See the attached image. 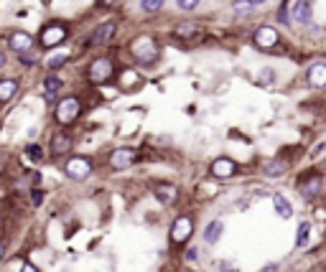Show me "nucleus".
Masks as SVG:
<instances>
[{"label": "nucleus", "instance_id": "nucleus-28", "mask_svg": "<svg viewBox=\"0 0 326 272\" xmlns=\"http://www.w3.org/2000/svg\"><path fill=\"white\" fill-rule=\"evenodd\" d=\"M18 59H21L23 64H36V61H38V56H36V51H33V49L21 51V54H18Z\"/></svg>", "mask_w": 326, "mask_h": 272}, {"label": "nucleus", "instance_id": "nucleus-2", "mask_svg": "<svg viewBox=\"0 0 326 272\" xmlns=\"http://www.w3.org/2000/svg\"><path fill=\"white\" fill-rule=\"evenodd\" d=\"M112 74H115L112 59L100 56V59H95V61L90 64V69H87V79H90L92 84H105V82L112 79Z\"/></svg>", "mask_w": 326, "mask_h": 272}, {"label": "nucleus", "instance_id": "nucleus-23", "mask_svg": "<svg viewBox=\"0 0 326 272\" xmlns=\"http://www.w3.org/2000/svg\"><path fill=\"white\" fill-rule=\"evenodd\" d=\"M308 231H311V226L303 221V224H298V237H296V247L301 249V247H306V242H308Z\"/></svg>", "mask_w": 326, "mask_h": 272}, {"label": "nucleus", "instance_id": "nucleus-17", "mask_svg": "<svg viewBox=\"0 0 326 272\" xmlns=\"http://www.w3.org/2000/svg\"><path fill=\"white\" fill-rule=\"evenodd\" d=\"M18 94V79H0V104L11 102Z\"/></svg>", "mask_w": 326, "mask_h": 272}, {"label": "nucleus", "instance_id": "nucleus-5", "mask_svg": "<svg viewBox=\"0 0 326 272\" xmlns=\"http://www.w3.org/2000/svg\"><path fill=\"white\" fill-rule=\"evenodd\" d=\"M204 23H196V21H189V23H181L179 28H174V38L179 41H186V44H196L204 38Z\"/></svg>", "mask_w": 326, "mask_h": 272}, {"label": "nucleus", "instance_id": "nucleus-10", "mask_svg": "<svg viewBox=\"0 0 326 272\" xmlns=\"http://www.w3.org/2000/svg\"><path fill=\"white\" fill-rule=\"evenodd\" d=\"M191 231H194V224L189 216H179L171 226V242L174 244H184L189 237H191Z\"/></svg>", "mask_w": 326, "mask_h": 272}, {"label": "nucleus", "instance_id": "nucleus-27", "mask_svg": "<svg viewBox=\"0 0 326 272\" xmlns=\"http://www.w3.org/2000/svg\"><path fill=\"white\" fill-rule=\"evenodd\" d=\"M250 11H253L250 0H234V13H237V16H248Z\"/></svg>", "mask_w": 326, "mask_h": 272}, {"label": "nucleus", "instance_id": "nucleus-21", "mask_svg": "<svg viewBox=\"0 0 326 272\" xmlns=\"http://www.w3.org/2000/svg\"><path fill=\"white\" fill-rule=\"evenodd\" d=\"M61 84H64V82L59 79L56 74H49L46 79H44V92H46V97L51 99V97H54V94H56V92L61 89Z\"/></svg>", "mask_w": 326, "mask_h": 272}, {"label": "nucleus", "instance_id": "nucleus-31", "mask_svg": "<svg viewBox=\"0 0 326 272\" xmlns=\"http://www.w3.org/2000/svg\"><path fill=\"white\" fill-rule=\"evenodd\" d=\"M18 272H38V267H33L31 262H26V264H21V269Z\"/></svg>", "mask_w": 326, "mask_h": 272}, {"label": "nucleus", "instance_id": "nucleus-11", "mask_svg": "<svg viewBox=\"0 0 326 272\" xmlns=\"http://www.w3.org/2000/svg\"><path fill=\"white\" fill-rule=\"evenodd\" d=\"M306 82L313 89H326V61H316L311 64L308 74H306Z\"/></svg>", "mask_w": 326, "mask_h": 272}, {"label": "nucleus", "instance_id": "nucleus-7", "mask_svg": "<svg viewBox=\"0 0 326 272\" xmlns=\"http://www.w3.org/2000/svg\"><path fill=\"white\" fill-rule=\"evenodd\" d=\"M115 31H117V23H115V21L100 23V26L92 31V36H90V46H105V44H110L112 36H115Z\"/></svg>", "mask_w": 326, "mask_h": 272}, {"label": "nucleus", "instance_id": "nucleus-13", "mask_svg": "<svg viewBox=\"0 0 326 272\" xmlns=\"http://www.w3.org/2000/svg\"><path fill=\"white\" fill-rule=\"evenodd\" d=\"M8 46H11L16 54H21V51L33 49V38H31L26 31H13V33L8 36Z\"/></svg>", "mask_w": 326, "mask_h": 272}, {"label": "nucleus", "instance_id": "nucleus-22", "mask_svg": "<svg viewBox=\"0 0 326 272\" xmlns=\"http://www.w3.org/2000/svg\"><path fill=\"white\" fill-rule=\"evenodd\" d=\"M265 176H270V178H275V176H283L285 171H288V166H285V161H270L265 168Z\"/></svg>", "mask_w": 326, "mask_h": 272}, {"label": "nucleus", "instance_id": "nucleus-8", "mask_svg": "<svg viewBox=\"0 0 326 272\" xmlns=\"http://www.w3.org/2000/svg\"><path fill=\"white\" fill-rule=\"evenodd\" d=\"M253 41H255L258 49H273V46H278L280 36H278V31H275L273 26H260V28L253 33Z\"/></svg>", "mask_w": 326, "mask_h": 272}, {"label": "nucleus", "instance_id": "nucleus-29", "mask_svg": "<svg viewBox=\"0 0 326 272\" xmlns=\"http://www.w3.org/2000/svg\"><path fill=\"white\" fill-rule=\"evenodd\" d=\"M278 21H280L283 26H288V21H291V16H288V3H280V8H278Z\"/></svg>", "mask_w": 326, "mask_h": 272}, {"label": "nucleus", "instance_id": "nucleus-19", "mask_svg": "<svg viewBox=\"0 0 326 272\" xmlns=\"http://www.w3.org/2000/svg\"><path fill=\"white\" fill-rule=\"evenodd\" d=\"M222 231H224V224H222V221H212L207 229H204V242L214 244V242L222 237Z\"/></svg>", "mask_w": 326, "mask_h": 272}, {"label": "nucleus", "instance_id": "nucleus-32", "mask_svg": "<svg viewBox=\"0 0 326 272\" xmlns=\"http://www.w3.org/2000/svg\"><path fill=\"white\" fill-rule=\"evenodd\" d=\"M41 201H44V193H41V191H36V193H33V204L38 206Z\"/></svg>", "mask_w": 326, "mask_h": 272}, {"label": "nucleus", "instance_id": "nucleus-35", "mask_svg": "<svg viewBox=\"0 0 326 272\" xmlns=\"http://www.w3.org/2000/svg\"><path fill=\"white\" fill-rule=\"evenodd\" d=\"M3 64H6V56H3V51H0V69H3Z\"/></svg>", "mask_w": 326, "mask_h": 272}, {"label": "nucleus", "instance_id": "nucleus-15", "mask_svg": "<svg viewBox=\"0 0 326 272\" xmlns=\"http://www.w3.org/2000/svg\"><path fill=\"white\" fill-rule=\"evenodd\" d=\"M318 191H321V176H311L308 181L301 183V193H303V199H306V201L316 199V196H318Z\"/></svg>", "mask_w": 326, "mask_h": 272}, {"label": "nucleus", "instance_id": "nucleus-34", "mask_svg": "<svg viewBox=\"0 0 326 272\" xmlns=\"http://www.w3.org/2000/svg\"><path fill=\"white\" fill-rule=\"evenodd\" d=\"M323 148H326V143H318V145H316V150H313V155H321V153H323Z\"/></svg>", "mask_w": 326, "mask_h": 272}, {"label": "nucleus", "instance_id": "nucleus-36", "mask_svg": "<svg viewBox=\"0 0 326 272\" xmlns=\"http://www.w3.org/2000/svg\"><path fill=\"white\" fill-rule=\"evenodd\" d=\"M250 3H265V0H250Z\"/></svg>", "mask_w": 326, "mask_h": 272}, {"label": "nucleus", "instance_id": "nucleus-33", "mask_svg": "<svg viewBox=\"0 0 326 272\" xmlns=\"http://www.w3.org/2000/svg\"><path fill=\"white\" fill-rule=\"evenodd\" d=\"M97 3H100L102 8H110V6H115V3H117V0H97Z\"/></svg>", "mask_w": 326, "mask_h": 272}, {"label": "nucleus", "instance_id": "nucleus-14", "mask_svg": "<svg viewBox=\"0 0 326 272\" xmlns=\"http://www.w3.org/2000/svg\"><path fill=\"white\" fill-rule=\"evenodd\" d=\"M311 16H313V8H311L308 0H298V3L293 6V18H296V23L306 26V23H311Z\"/></svg>", "mask_w": 326, "mask_h": 272}, {"label": "nucleus", "instance_id": "nucleus-4", "mask_svg": "<svg viewBox=\"0 0 326 272\" xmlns=\"http://www.w3.org/2000/svg\"><path fill=\"white\" fill-rule=\"evenodd\" d=\"M66 36H69V28L64 23H49V26H44V31H41L38 41H41V46L51 49V46H59L61 41H66Z\"/></svg>", "mask_w": 326, "mask_h": 272}, {"label": "nucleus", "instance_id": "nucleus-18", "mask_svg": "<svg viewBox=\"0 0 326 272\" xmlns=\"http://www.w3.org/2000/svg\"><path fill=\"white\" fill-rule=\"evenodd\" d=\"M155 196H158V201H163V204H174L176 196H179V188L171 186V183H160V186L155 188Z\"/></svg>", "mask_w": 326, "mask_h": 272}, {"label": "nucleus", "instance_id": "nucleus-16", "mask_svg": "<svg viewBox=\"0 0 326 272\" xmlns=\"http://www.w3.org/2000/svg\"><path fill=\"white\" fill-rule=\"evenodd\" d=\"M69 148H71V138L66 132H56L51 138V155H64L69 153Z\"/></svg>", "mask_w": 326, "mask_h": 272}, {"label": "nucleus", "instance_id": "nucleus-25", "mask_svg": "<svg viewBox=\"0 0 326 272\" xmlns=\"http://www.w3.org/2000/svg\"><path fill=\"white\" fill-rule=\"evenodd\" d=\"M26 155H28V158L31 161H44V150H41V145H36V143H31L28 148H26Z\"/></svg>", "mask_w": 326, "mask_h": 272}, {"label": "nucleus", "instance_id": "nucleus-26", "mask_svg": "<svg viewBox=\"0 0 326 272\" xmlns=\"http://www.w3.org/2000/svg\"><path fill=\"white\" fill-rule=\"evenodd\" d=\"M69 61V54L66 51H61V54H54L51 59H49V69H59V66H64Z\"/></svg>", "mask_w": 326, "mask_h": 272}, {"label": "nucleus", "instance_id": "nucleus-20", "mask_svg": "<svg viewBox=\"0 0 326 272\" xmlns=\"http://www.w3.org/2000/svg\"><path fill=\"white\" fill-rule=\"evenodd\" d=\"M273 204H275V214H278L280 219H291V216H293V209H291L288 199H283V196H275V199H273Z\"/></svg>", "mask_w": 326, "mask_h": 272}, {"label": "nucleus", "instance_id": "nucleus-24", "mask_svg": "<svg viewBox=\"0 0 326 272\" xmlns=\"http://www.w3.org/2000/svg\"><path fill=\"white\" fill-rule=\"evenodd\" d=\"M163 3H166V0H140V8L145 13H155V11L163 8Z\"/></svg>", "mask_w": 326, "mask_h": 272}, {"label": "nucleus", "instance_id": "nucleus-37", "mask_svg": "<svg viewBox=\"0 0 326 272\" xmlns=\"http://www.w3.org/2000/svg\"><path fill=\"white\" fill-rule=\"evenodd\" d=\"M0 257H3V247H0Z\"/></svg>", "mask_w": 326, "mask_h": 272}, {"label": "nucleus", "instance_id": "nucleus-12", "mask_svg": "<svg viewBox=\"0 0 326 272\" xmlns=\"http://www.w3.org/2000/svg\"><path fill=\"white\" fill-rule=\"evenodd\" d=\"M209 173H212L214 178H232V176L237 173V163L229 161V158H217V161L212 163Z\"/></svg>", "mask_w": 326, "mask_h": 272}, {"label": "nucleus", "instance_id": "nucleus-3", "mask_svg": "<svg viewBox=\"0 0 326 272\" xmlns=\"http://www.w3.org/2000/svg\"><path fill=\"white\" fill-rule=\"evenodd\" d=\"M54 114H56V122H59V125H71V122L79 117V114H82V102H79L76 97H66V99H61V102L56 104Z\"/></svg>", "mask_w": 326, "mask_h": 272}, {"label": "nucleus", "instance_id": "nucleus-1", "mask_svg": "<svg viewBox=\"0 0 326 272\" xmlns=\"http://www.w3.org/2000/svg\"><path fill=\"white\" fill-rule=\"evenodd\" d=\"M130 54H133V59L140 66H150V64L158 61L160 46H158V41H155L153 36L143 33V36H138V38H133V41H130Z\"/></svg>", "mask_w": 326, "mask_h": 272}, {"label": "nucleus", "instance_id": "nucleus-9", "mask_svg": "<svg viewBox=\"0 0 326 272\" xmlns=\"http://www.w3.org/2000/svg\"><path fill=\"white\" fill-rule=\"evenodd\" d=\"M135 161H138V153H135L133 148H117V150L110 155V166H112V168H117V171H122V168H130Z\"/></svg>", "mask_w": 326, "mask_h": 272}, {"label": "nucleus", "instance_id": "nucleus-30", "mask_svg": "<svg viewBox=\"0 0 326 272\" xmlns=\"http://www.w3.org/2000/svg\"><path fill=\"white\" fill-rule=\"evenodd\" d=\"M199 3H201V0H176V6H179L181 11H194Z\"/></svg>", "mask_w": 326, "mask_h": 272}, {"label": "nucleus", "instance_id": "nucleus-6", "mask_svg": "<svg viewBox=\"0 0 326 272\" xmlns=\"http://www.w3.org/2000/svg\"><path fill=\"white\" fill-rule=\"evenodd\" d=\"M64 171H66V176H69L71 181H85V178L92 173V163H90L87 158H82V155H76V158H69V161H66Z\"/></svg>", "mask_w": 326, "mask_h": 272}]
</instances>
